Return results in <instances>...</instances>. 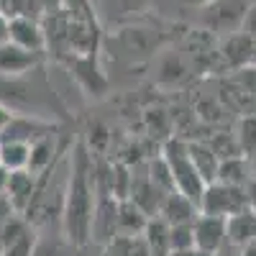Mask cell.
<instances>
[{"mask_svg":"<svg viewBox=\"0 0 256 256\" xmlns=\"http://www.w3.org/2000/svg\"><path fill=\"white\" fill-rule=\"evenodd\" d=\"M162 159L166 162L169 172H172L174 187L200 205V198H202L208 182H205L202 174L198 172V166L192 164L187 141H182V138H166L164 146H162Z\"/></svg>","mask_w":256,"mask_h":256,"instance_id":"2","label":"cell"},{"mask_svg":"<svg viewBox=\"0 0 256 256\" xmlns=\"http://www.w3.org/2000/svg\"><path fill=\"white\" fill-rule=\"evenodd\" d=\"M92 3H95V6H98V3H100V0H92Z\"/></svg>","mask_w":256,"mask_h":256,"instance_id":"41","label":"cell"},{"mask_svg":"<svg viewBox=\"0 0 256 256\" xmlns=\"http://www.w3.org/2000/svg\"><path fill=\"white\" fill-rule=\"evenodd\" d=\"M98 202V174L84 146H74L70 156L67 187L62 202V230L74 246L90 241V220Z\"/></svg>","mask_w":256,"mask_h":256,"instance_id":"1","label":"cell"},{"mask_svg":"<svg viewBox=\"0 0 256 256\" xmlns=\"http://www.w3.org/2000/svg\"><path fill=\"white\" fill-rule=\"evenodd\" d=\"M241 31H246L248 36H254V38H256V0L248 6V10H246V16H244Z\"/></svg>","mask_w":256,"mask_h":256,"instance_id":"28","label":"cell"},{"mask_svg":"<svg viewBox=\"0 0 256 256\" xmlns=\"http://www.w3.org/2000/svg\"><path fill=\"white\" fill-rule=\"evenodd\" d=\"M195 223V220H192ZM192 223H174L169 226V238H172V251H182L195 246V226Z\"/></svg>","mask_w":256,"mask_h":256,"instance_id":"26","label":"cell"},{"mask_svg":"<svg viewBox=\"0 0 256 256\" xmlns=\"http://www.w3.org/2000/svg\"><path fill=\"white\" fill-rule=\"evenodd\" d=\"M192 226H195V246L198 248H205L210 254H218L223 246H228L226 218L210 216V212H200Z\"/></svg>","mask_w":256,"mask_h":256,"instance_id":"10","label":"cell"},{"mask_svg":"<svg viewBox=\"0 0 256 256\" xmlns=\"http://www.w3.org/2000/svg\"><path fill=\"white\" fill-rule=\"evenodd\" d=\"M118 233V198L110 192L98 190V202L90 220V241L98 246H108Z\"/></svg>","mask_w":256,"mask_h":256,"instance_id":"6","label":"cell"},{"mask_svg":"<svg viewBox=\"0 0 256 256\" xmlns=\"http://www.w3.org/2000/svg\"><path fill=\"white\" fill-rule=\"evenodd\" d=\"M148 218L152 216L141 205H136L131 198H120L118 200V233L116 236H141Z\"/></svg>","mask_w":256,"mask_h":256,"instance_id":"16","label":"cell"},{"mask_svg":"<svg viewBox=\"0 0 256 256\" xmlns=\"http://www.w3.org/2000/svg\"><path fill=\"white\" fill-rule=\"evenodd\" d=\"M102 256H108V254H105V251H102Z\"/></svg>","mask_w":256,"mask_h":256,"instance_id":"42","label":"cell"},{"mask_svg":"<svg viewBox=\"0 0 256 256\" xmlns=\"http://www.w3.org/2000/svg\"><path fill=\"white\" fill-rule=\"evenodd\" d=\"M184 3H187V6H200V8H202V6L210 3V0H184Z\"/></svg>","mask_w":256,"mask_h":256,"instance_id":"38","label":"cell"},{"mask_svg":"<svg viewBox=\"0 0 256 256\" xmlns=\"http://www.w3.org/2000/svg\"><path fill=\"white\" fill-rule=\"evenodd\" d=\"M246 198H248V205L256 210V177H251L246 182Z\"/></svg>","mask_w":256,"mask_h":256,"instance_id":"34","label":"cell"},{"mask_svg":"<svg viewBox=\"0 0 256 256\" xmlns=\"http://www.w3.org/2000/svg\"><path fill=\"white\" fill-rule=\"evenodd\" d=\"M233 82H236L251 100H256V62L254 64H246V67H241V70H236Z\"/></svg>","mask_w":256,"mask_h":256,"instance_id":"27","label":"cell"},{"mask_svg":"<svg viewBox=\"0 0 256 256\" xmlns=\"http://www.w3.org/2000/svg\"><path fill=\"white\" fill-rule=\"evenodd\" d=\"M152 3L154 0H100L98 10L105 20L120 24V20H128V18H134L138 13H146L148 8H152Z\"/></svg>","mask_w":256,"mask_h":256,"instance_id":"18","label":"cell"},{"mask_svg":"<svg viewBox=\"0 0 256 256\" xmlns=\"http://www.w3.org/2000/svg\"><path fill=\"white\" fill-rule=\"evenodd\" d=\"M156 216H162L169 226H174V223H192L200 216V205L192 198H187L184 192L172 190V192H166V198H164V202H162Z\"/></svg>","mask_w":256,"mask_h":256,"instance_id":"12","label":"cell"},{"mask_svg":"<svg viewBox=\"0 0 256 256\" xmlns=\"http://www.w3.org/2000/svg\"><path fill=\"white\" fill-rule=\"evenodd\" d=\"M8 180H10V169H6L3 164H0V195H6V190H8Z\"/></svg>","mask_w":256,"mask_h":256,"instance_id":"35","label":"cell"},{"mask_svg":"<svg viewBox=\"0 0 256 256\" xmlns=\"http://www.w3.org/2000/svg\"><path fill=\"white\" fill-rule=\"evenodd\" d=\"M10 120H13V110L8 108V105L0 102V134H3L6 128H8V123H10Z\"/></svg>","mask_w":256,"mask_h":256,"instance_id":"33","label":"cell"},{"mask_svg":"<svg viewBox=\"0 0 256 256\" xmlns=\"http://www.w3.org/2000/svg\"><path fill=\"white\" fill-rule=\"evenodd\" d=\"M216 256H241V254H238V248H236V246H223Z\"/></svg>","mask_w":256,"mask_h":256,"instance_id":"37","label":"cell"},{"mask_svg":"<svg viewBox=\"0 0 256 256\" xmlns=\"http://www.w3.org/2000/svg\"><path fill=\"white\" fill-rule=\"evenodd\" d=\"M36 238V226L24 212H16L0 230V256H31Z\"/></svg>","mask_w":256,"mask_h":256,"instance_id":"5","label":"cell"},{"mask_svg":"<svg viewBox=\"0 0 256 256\" xmlns=\"http://www.w3.org/2000/svg\"><path fill=\"white\" fill-rule=\"evenodd\" d=\"M246 187L238 184H226V182H210L200 198V212H210V216L228 218L236 210L246 208Z\"/></svg>","mask_w":256,"mask_h":256,"instance_id":"4","label":"cell"},{"mask_svg":"<svg viewBox=\"0 0 256 256\" xmlns=\"http://www.w3.org/2000/svg\"><path fill=\"white\" fill-rule=\"evenodd\" d=\"M226 236H228V246H236V248L256 241V210L251 205L226 218Z\"/></svg>","mask_w":256,"mask_h":256,"instance_id":"13","label":"cell"},{"mask_svg":"<svg viewBox=\"0 0 256 256\" xmlns=\"http://www.w3.org/2000/svg\"><path fill=\"white\" fill-rule=\"evenodd\" d=\"M10 41L28 52L44 54L46 52V34L41 18L31 16H10Z\"/></svg>","mask_w":256,"mask_h":256,"instance_id":"8","label":"cell"},{"mask_svg":"<svg viewBox=\"0 0 256 256\" xmlns=\"http://www.w3.org/2000/svg\"><path fill=\"white\" fill-rule=\"evenodd\" d=\"M38 184H41V174L31 172V169H16V172H10V180H8V190H6V195L8 200L13 202V208L18 212H26L36 195H38Z\"/></svg>","mask_w":256,"mask_h":256,"instance_id":"9","label":"cell"},{"mask_svg":"<svg viewBox=\"0 0 256 256\" xmlns=\"http://www.w3.org/2000/svg\"><path fill=\"white\" fill-rule=\"evenodd\" d=\"M16 212H18V210L13 208V202L8 200V195H0V230H3V226L16 216Z\"/></svg>","mask_w":256,"mask_h":256,"instance_id":"29","label":"cell"},{"mask_svg":"<svg viewBox=\"0 0 256 256\" xmlns=\"http://www.w3.org/2000/svg\"><path fill=\"white\" fill-rule=\"evenodd\" d=\"M38 62H41V54L28 52L24 46L13 44V41L0 44V74L3 77H20V74L36 70Z\"/></svg>","mask_w":256,"mask_h":256,"instance_id":"11","label":"cell"},{"mask_svg":"<svg viewBox=\"0 0 256 256\" xmlns=\"http://www.w3.org/2000/svg\"><path fill=\"white\" fill-rule=\"evenodd\" d=\"M74 254V244L62 233H38L36 246L31 251V256H72Z\"/></svg>","mask_w":256,"mask_h":256,"instance_id":"23","label":"cell"},{"mask_svg":"<svg viewBox=\"0 0 256 256\" xmlns=\"http://www.w3.org/2000/svg\"><path fill=\"white\" fill-rule=\"evenodd\" d=\"M220 59L226 67H230L233 72L246 67V64L256 62V38L248 36L246 31H233L223 36V44H220Z\"/></svg>","mask_w":256,"mask_h":256,"instance_id":"7","label":"cell"},{"mask_svg":"<svg viewBox=\"0 0 256 256\" xmlns=\"http://www.w3.org/2000/svg\"><path fill=\"white\" fill-rule=\"evenodd\" d=\"M59 162V144L56 131H49L31 141V154H28V169L36 174H44Z\"/></svg>","mask_w":256,"mask_h":256,"instance_id":"15","label":"cell"},{"mask_svg":"<svg viewBox=\"0 0 256 256\" xmlns=\"http://www.w3.org/2000/svg\"><path fill=\"white\" fill-rule=\"evenodd\" d=\"M49 131H56L52 123H41L36 118H18V116H13L8 128L0 134V141H26V144H31L34 138L44 136Z\"/></svg>","mask_w":256,"mask_h":256,"instance_id":"17","label":"cell"},{"mask_svg":"<svg viewBox=\"0 0 256 256\" xmlns=\"http://www.w3.org/2000/svg\"><path fill=\"white\" fill-rule=\"evenodd\" d=\"M6 3H8V0H0V10H3V13H6Z\"/></svg>","mask_w":256,"mask_h":256,"instance_id":"40","label":"cell"},{"mask_svg":"<svg viewBox=\"0 0 256 256\" xmlns=\"http://www.w3.org/2000/svg\"><path fill=\"white\" fill-rule=\"evenodd\" d=\"M187 148H190V159L192 164L198 166V172L202 174V180L210 184L216 182V174H218V164H220V156L216 154L208 141H187Z\"/></svg>","mask_w":256,"mask_h":256,"instance_id":"19","label":"cell"},{"mask_svg":"<svg viewBox=\"0 0 256 256\" xmlns=\"http://www.w3.org/2000/svg\"><path fill=\"white\" fill-rule=\"evenodd\" d=\"M70 64L74 67V74L80 80V84L90 95L92 92H102L105 90V77L100 74L98 64H95V54H82V56H70Z\"/></svg>","mask_w":256,"mask_h":256,"instance_id":"21","label":"cell"},{"mask_svg":"<svg viewBox=\"0 0 256 256\" xmlns=\"http://www.w3.org/2000/svg\"><path fill=\"white\" fill-rule=\"evenodd\" d=\"M72 256H102V246H98L92 241L80 244V246H74V254Z\"/></svg>","mask_w":256,"mask_h":256,"instance_id":"30","label":"cell"},{"mask_svg":"<svg viewBox=\"0 0 256 256\" xmlns=\"http://www.w3.org/2000/svg\"><path fill=\"white\" fill-rule=\"evenodd\" d=\"M28 154H31V144H26V141H0V164L10 169V172L26 169Z\"/></svg>","mask_w":256,"mask_h":256,"instance_id":"24","label":"cell"},{"mask_svg":"<svg viewBox=\"0 0 256 256\" xmlns=\"http://www.w3.org/2000/svg\"><path fill=\"white\" fill-rule=\"evenodd\" d=\"M141 238L146 241L148 251L154 256H169L172 254V238H169V223L162 216H152L141 233Z\"/></svg>","mask_w":256,"mask_h":256,"instance_id":"20","label":"cell"},{"mask_svg":"<svg viewBox=\"0 0 256 256\" xmlns=\"http://www.w3.org/2000/svg\"><path fill=\"white\" fill-rule=\"evenodd\" d=\"M251 174H254V172H251V166H248V156L236 154V156H226V159H220L216 182L246 187V182L251 180Z\"/></svg>","mask_w":256,"mask_h":256,"instance_id":"22","label":"cell"},{"mask_svg":"<svg viewBox=\"0 0 256 256\" xmlns=\"http://www.w3.org/2000/svg\"><path fill=\"white\" fill-rule=\"evenodd\" d=\"M238 254H241V256H256V241H251V244L241 246V248H238Z\"/></svg>","mask_w":256,"mask_h":256,"instance_id":"36","label":"cell"},{"mask_svg":"<svg viewBox=\"0 0 256 256\" xmlns=\"http://www.w3.org/2000/svg\"><path fill=\"white\" fill-rule=\"evenodd\" d=\"M169 256H216L205 248H198V246H190V248H182V251H172Z\"/></svg>","mask_w":256,"mask_h":256,"instance_id":"32","label":"cell"},{"mask_svg":"<svg viewBox=\"0 0 256 256\" xmlns=\"http://www.w3.org/2000/svg\"><path fill=\"white\" fill-rule=\"evenodd\" d=\"M236 141H238V148H241V154H244V156L251 159V156L256 154V116H246V118H241Z\"/></svg>","mask_w":256,"mask_h":256,"instance_id":"25","label":"cell"},{"mask_svg":"<svg viewBox=\"0 0 256 256\" xmlns=\"http://www.w3.org/2000/svg\"><path fill=\"white\" fill-rule=\"evenodd\" d=\"M251 0H210L200 10V24L212 36H226L238 31Z\"/></svg>","mask_w":256,"mask_h":256,"instance_id":"3","label":"cell"},{"mask_svg":"<svg viewBox=\"0 0 256 256\" xmlns=\"http://www.w3.org/2000/svg\"><path fill=\"white\" fill-rule=\"evenodd\" d=\"M10 41V16L0 10V44Z\"/></svg>","mask_w":256,"mask_h":256,"instance_id":"31","label":"cell"},{"mask_svg":"<svg viewBox=\"0 0 256 256\" xmlns=\"http://www.w3.org/2000/svg\"><path fill=\"white\" fill-rule=\"evenodd\" d=\"M116 46L120 49L118 54L141 56L156 46V34H152V28H144V26H123L116 34Z\"/></svg>","mask_w":256,"mask_h":256,"instance_id":"14","label":"cell"},{"mask_svg":"<svg viewBox=\"0 0 256 256\" xmlns=\"http://www.w3.org/2000/svg\"><path fill=\"white\" fill-rule=\"evenodd\" d=\"M251 162H254V169H251V172H254V174H251V177H256V154L251 156Z\"/></svg>","mask_w":256,"mask_h":256,"instance_id":"39","label":"cell"}]
</instances>
